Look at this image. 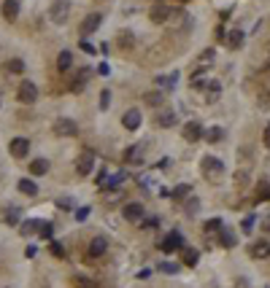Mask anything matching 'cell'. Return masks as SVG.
<instances>
[{"label": "cell", "instance_id": "6da1fadb", "mask_svg": "<svg viewBox=\"0 0 270 288\" xmlns=\"http://www.w3.org/2000/svg\"><path fill=\"white\" fill-rule=\"evenodd\" d=\"M200 170H203V175L208 178V181H219V178L225 175V164H222V159H216V157H203Z\"/></svg>", "mask_w": 270, "mask_h": 288}, {"label": "cell", "instance_id": "7a4b0ae2", "mask_svg": "<svg viewBox=\"0 0 270 288\" xmlns=\"http://www.w3.org/2000/svg\"><path fill=\"white\" fill-rule=\"evenodd\" d=\"M68 14H71V0H54L49 8V19L54 22V25H65Z\"/></svg>", "mask_w": 270, "mask_h": 288}, {"label": "cell", "instance_id": "3957f363", "mask_svg": "<svg viewBox=\"0 0 270 288\" xmlns=\"http://www.w3.org/2000/svg\"><path fill=\"white\" fill-rule=\"evenodd\" d=\"M16 97H19V102H25V105H33V102L38 100V86L33 81H22L19 84V92H16Z\"/></svg>", "mask_w": 270, "mask_h": 288}, {"label": "cell", "instance_id": "277c9868", "mask_svg": "<svg viewBox=\"0 0 270 288\" xmlns=\"http://www.w3.org/2000/svg\"><path fill=\"white\" fill-rule=\"evenodd\" d=\"M181 248H187V245H184L181 232H176V229L162 240V243H159V251H162V253H173V251H181Z\"/></svg>", "mask_w": 270, "mask_h": 288}, {"label": "cell", "instance_id": "5b68a950", "mask_svg": "<svg viewBox=\"0 0 270 288\" xmlns=\"http://www.w3.org/2000/svg\"><path fill=\"white\" fill-rule=\"evenodd\" d=\"M54 135L57 137H76L78 135V127L71 119H57L54 122Z\"/></svg>", "mask_w": 270, "mask_h": 288}, {"label": "cell", "instance_id": "8992f818", "mask_svg": "<svg viewBox=\"0 0 270 288\" xmlns=\"http://www.w3.org/2000/svg\"><path fill=\"white\" fill-rule=\"evenodd\" d=\"M8 154L14 159H25L27 154H30V140H27V137H14V140L8 143Z\"/></svg>", "mask_w": 270, "mask_h": 288}, {"label": "cell", "instance_id": "52a82bcc", "mask_svg": "<svg viewBox=\"0 0 270 288\" xmlns=\"http://www.w3.org/2000/svg\"><path fill=\"white\" fill-rule=\"evenodd\" d=\"M92 170H95V154H92V151H84L81 157L76 159V172H78L81 178H87Z\"/></svg>", "mask_w": 270, "mask_h": 288}, {"label": "cell", "instance_id": "ba28073f", "mask_svg": "<svg viewBox=\"0 0 270 288\" xmlns=\"http://www.w3.org/2000/svg\"><path fill=\"white\" fill-rule=\"evenodd\" d=\"M181 135H184V140H187V143H197V140H203L205 129L197 122H187V124H184V129H181Z\"/></svg>", "mask_w": 270, "mask_h": 288}, {"label": "cell", "instance_id": "9c48e42d", "mask_svg": "<svg viewBox=\"0 0 270 288\" xmlns=\"http://www.w3.org/2000/svg\"><path fill=\"white\" fill-rule=\"evenodd\" d=\"M122 216L127 218L130 224H141L143 218H146V216H143V205L141 202H127L122 207Z\"/></svg>", "mask_w": 270, "mask_h": 288}, {"label": "cell", "instance_id": "30bf717a", "mask_svg": "<svg viewBox=\"0 0 270 288\" xmlns=\"http://www.w3.org/2000/svg\"><path fill=\"white\" fill-rule=\"evenodd\" d=\"M108 251V240L106 237H92V243L87 245V256L89 258H100Z\"/></svg>", "mask_w": 270, "mask_h": 288}, {"label": "cell", "instance_id": "8fae6325", "mask_svg": "<svg viewBox=\"0 0 270 288\" xmlns=\"http://www.w3.org/2000/svg\"><path fill=\"white\" fill-rule=\"evenodd\" d=\"M141 122L143 119H141V111H138V108H130V111L122 116V127L124 129H130V132H135L138 127H141Z\"/></svg>", "mask_w": 270, "mask_h": 288}, {"label": "cell", "instance_id": "7c38bea8", "mask_svg": "<svg viewBox=\"0 0 270 288\" xmlns=\"http://www.w3.org/2000/svg\"><path fill=\"white\" fill-rule=\"evenodd\" d=\"M170 14H173V8H170V5H154V8L149 11V19H152L154 25H162V22L170 19Z\"/></svg>", "mask_w": 270, "mask_h": 288}, {"label": "cell", "instance_id": "4fadbf2b", "mask_svg": "<svg viewBox=\"0 0 270 288\" xmlns=\"http://www.w3.org/2000/svg\"><path fill=\"white\" fill-rule=\"evenodd\" d=\"M100 22H103V16H100V14H89V16H84V22H81V32H84V38L92 35V32H97Z\"/></svg>", "mask_w": 270, "mask_h": 288}, {"label": "cell", "instance_id": "5bb4252c", "mask_svg": "<svg viewBox=\"0 0 270 288\" xmlns=\"http://www.w3.org/2000/svg\"><path fill=\"white\" fill-rule=\"evenodd\" d=\"M41 224L43 221H38V218H27V221H22L19 224L22 237H33V234H38V232H41Z\"/></svg>", "mask_w": 270, "mask_h": 288}, {"label": "cell", "instance_id": "9a60e30c", "mask_svg": "<svg viewBox=\"0 0 270 288\" xmlns=\"http://www.w3.org/2000/svg\"><path fill=\"white\" fill-rule=\"evenodd\" d=\"M87 81H89V70L84 67V70H78V76L71 81V86H68V89H71L73 95H81V92H84V86H87Z\"/></svg>", "mask_w": 270, "mask_h": 288}, {"label": "cell", "instance_id": "2e32d148", "mask_svg": "<svg viewBox=\"0 0 270 288\" xmlns=\"http://www.w3.org/2000/svg\"><path fill=\"white\" fill-rule=\"evenodd\" d=\"M197 261H200L197 248H181V264L184 267H197Z\"/></svg>", "mask_w": 270, "mask_h": 288}, {"label": "cell", "instance_id": "e0dca14e", "mask_svg": "<svg viewBox=\"0 0 270 288\" xmlns=\"http://www.w3.org/2000/svg\"><path fill=\"white\" fill-rule=\"evenodd\" d=\"M249 256L251 258H268L270 256V243L268 240H260V243H254L249 248Z\"/></svg>", "mask_w": 270, "mask_h": 288}, {"label": "cell", "instance_id": "ac0fdd59", "mask_svg": "<svg viewBox=\"0 0 270 288\" xmlns=\"http://www.w3.org/2000/svg\"><path fill=\"white\" fill-rule=\"evenodd\" d=\"M235 243H238L235 232H232V229H227V226H222V232H219V245H222V248H235Z\"/></svg>", "mask_w": 270, "mask_h": 288}, {"label": "cell", "instance_id": "d6986e66", "mask_svg": "<svg viewBox=\"0 0 270 288\" xmlns=\"http://www.w3.org/2000/svg\"><path fill=\"white\" fill-rule=\"evenodd\" d=\"M71 65H73V54H71V51H60V57H57V70H60V73H68V70H71Z\"/></svg>", "mask_w": 270, "mask_h": 288}, {"label": "cell", "instance_id": "ffe728a7", "mask_svg": "<svg viewBox=\"0 0 270 288\" xmlns=\"http://www.w3.org/2000/svg\"><path fill=\"white\" fill-rule=\"evenodd\" d=\"M3 16L8 22H14L16 16H19V3H16V0H3Z\"/></svg>", "mask_w": 270, "mask_h": 288}, {"label": "cell", "instance_id": "44dd1931", "mask_svg": "<svg viewBox=\"0 0 270 288\" xmlns=\"http://www.w3.org/2000/svg\"><path fill=\"white\" fill-rule=\"evenodd\" d=\"M189 194H192V186H189V183H181V186H176L173 192H170V197H173V202H184Z\"/></svg>", "mask_w": 270, "mask_h": 288}, {"label": "cell", "instance_id": "7402d4cb", "mask_svg": "<svg viewBox=\"0 0 270 288\" xmlns=\"http://www.w3.org/2000/svg\"><path fill=\"white\" fill-rule=\"evenodd\" d=\"M16 189H19L22 194H27V197H36V194H38V186L30 181V178H22V181L16 183Z\"/></svg>", "mask_w": 270, "mask_h": 288}, {"label": "cell", "instance_id": "603a6c76", "mask_svg": "<svg viewBox=\"0 0 270 288\" xmlns=\"http://www.w3.org/2000/svg\"><path fill=\"white\" fill-rule=\"evenodd\" d=\"M30 172L33 175H46V172H49V159H33L30 162Z\"/></svg>", "mask_w": 270, "mask_h": 288}, {"label": "cell", "instance_id": "cb8c5ba5", "mask_svg": "<svg viewBox=\"0 0 270 288\" xmlns=\"http://www.w3.org/2000/svg\"><path fill=\"white\" fill-rule=\"evenodd\" d=\"M143 146H133V148H127V151H124V159H127V162H133V164H141L143 162Z\"/></svg>", "mask_w": 270, "mask_h": 288}, {"label": "cell", "instance_id": "d4e9b609", "mask_svg": "<svg viewBox=\"0 0 270 288\" xmlns=\"http://www.w3.org/2000/svg\"><path fill=\"white\" fill-rule=\"evenodd\" d=\"M203 137L208 143H219V140H225V129H222V127H211V129H205Z\"/></svg>", "mask_w": 270, "mask_h": 288}, {"label": "cell", "instance_id": "484cf974", "mask_svg": "<svg viewBox=\"0 0 270 288\" xmlns=\"http://www.w3.org/2000/svg\"><path fill=\"white\" fill-rule=\"evenodd\" d=\"M176 122H179V116H176V113H159V116H157V124L162 127V129H168V127H173Z\"/></svg>", "mask_w": 270, "mask_h": 288}, {"label": "cell", "instance_id": "4316f807", "mask_svg": "<svg viewBox=\"0 0 270 288\" xmlns=\"http://www.w3.org/2000/svg\"><path fill=\"white\" fill-rule=\"evenodd\" d=\"M197 210H200V199L197 197H187L184 199V213H187V216H194Z\"/></svg>", "mask_w": 270, "mask_h": 288}, {"label": "cell", "instance_id": "83f0119b", "mask_svg": "<svg viewBox=\"0 0 270 288\" xmlns=\"http://www.w3.org/2000/svg\"><path fill=\"white\" fill-rule=\"evenodd\" d=\"M222 226H225V221L222 218H211V221H205V234H219L222 232Z\"/></svg>", "mask_w": 270, "mask_h": 288}, {"label": "cell", "instance_id": "f1b7e54d", "mask_svg": "<svg viewBox=\"0 0 270 288\" xmlns=\"http://www.w3.org/2000/svg\"><path fill=\"white\" fill-rule=\"evenodd\" d=\"M143 100H146V105L157 108V105H162V102H165V97L159 95V92H149V95H143Z\"/></svg>", "mask_w": 270, "mask_h": 288}, {"label": "cell", "instance_id": "f546056e", "mask_svg": "<svg viewBox=\"0 0 270 288\" xmlns=\"http://www.w3.org/2000/svg\"><path fill=\"white\" fill-rule=\"evenodd\" d=\"M5 224L8 226H19V210L16 207H5Z\"/></svg>", "mask_w": 270, "mask_h": 288}, {"label": "cell", "instance_id": "4dcf8cb0", "mask_svg": "<svg viewBox=\"0 0 270 288\" xmlns=\"http://www.w3.org/2000/svg\"><path fill=\"white\" fill-rule=\"evenodd\" d=\"M5 73H25V62L22 60H8L5 62Z\"/></svg>", "mask_w": 270, "mask_h": 288}, {"label": "cell", "instance_id": "1f68e13d", "mask_svg": "<svg viewBox=\"0 0 270 288\" xmlns=\"http://www.w3.org/2000/svg\"><path fill=\"white\" fill-rule=\"evenodd\" d=\"M157 84H159V86H170V89H173V86L179 84V73H170V76H159Z\"/></svg>", "mask_w": 270, "mask_h": 288}, {"label": "cell", "instance_id": "d6a6232c", "mask_svg": "<svg viewBox=\"0 0 270 288\" xmlns=\"http://www.w3.org/2000/svg\"><path fill=\"white\" fill-rule=\"evenodd\" d=\"M227 43L232 46V49L243 46V32H240V30H232V32H230V38H227Z\"/></svg>", "mask_w": 270, "mask_h": 288}, {"label": "cell", "instance_id": "836d02e7", "mask_svg": "<svg viewBox=\"0 0 270 288\" xmlns=\"http://www.w3.org/2000/svg\"><path fill=\"white\" fill-rule=\"evenodd\" d=\"M254 216H246L243 218V221H240V232H243V234H251V232H254Z\"/></svg>", "mask_w": 270, "mask_h": 288}, {"label": "cell", "instance_id": "e575fe53", "mask_svg": "<svg viewBox=\"0 0 270 288\" xmlns=\"http://www.w3.org/2000/svg\"><path fill=\"white\" fill-rule=\"evenodd\" d=\"M179 264H173V261H162L159 264V272H165V275H179Z\"/></svg>", "mask_w": 270, "mask_h": 288}, {"label": "cell", "instance_id": "d590c367", "mask_svg": "<svg viewBox=\"0 0 270 288\" xmlns=\"http://www.w3.org/2000/svg\"><path fill=\"white\" fill-rule=\"evenodd\" d=\"M73 286L76 288H95V280L84 278V275H76V278H73Z\"/></svg>", "mask_w": 270, "mask_h": 288}, {"label": "cell", "instance_id": "8d00e7d4", "mask_svg": "<svg viewBox=\"0 0 270 288\" xmlns=\"http://www.w3.org/2000/svg\"><path fill=\"white\" fill-rule=\"evenodd\" d=\"M205 92H208V97L214 100V97H219V92H222V84L219 81H208L205 84Z\"/></svg>", "mask_w": 270, "mask_h": 288}, {"label": "cell", "instance_id": "74e56055", "mask_svg": "<svg viewBox=\"0 0 270 288\" xmlns=\"http://www.w3.org/2000/svg\"><path fill=\"white\" fill-rule=\"evenodd\" d=\"M38 234H41L43 240H51V234H54V226H51V221H43V224H41V232H38Z\"/></svg>", "mask_w": 270, "mask_h": 288}, {"label": "cell", "instance_id": "f35d334b", "mask_svg": "<svg viewBox=\"0 0 270 288\" xmlns=\"http://www.w3.org/2000/svg\"><path fill=\"white\" fill-rule=\"evenodd\" d=\"M108 105H111V92L103 89L100 92V111H108Z\"/></svg>", "mask_w": 270, "mask_h": 288}, {"label": "cell", "instance_id": "ab89813d", "mask_svg": "<svg viewBox=\"0 0 270 288\" xmlns=\"http://www.w3.org/2000/svg\"><path fill=\"white\" fill-rule=\"evenodd\" d=\"M157 224H159V218H157V216H152V218H143V221L138 224V226H141V229H154Z\"/></svg>", "mask_w": 270, "mask_h": 288}, {"label": "cell", "instance_id": "60d3db41", "mask_svg": "<svg viewBox=\"0 0 270 288\" xmlns=\"http://www.w3.org/2000/svg\"><path fill=\"white\" fill-rule=\"evenodd\" d=\"M89 213H92V207H89V205H87V207H78V210H76V218H78V221H87Z\"/></svg>", "mask_w": 270, "mask_h": 288}, {"label": "cell", "instance_id": "b9f144b4", "mask_svg": "<svg viewBox=\"0 0 270 288\" xmlns=\"http://www.w3.org/2000/svg\"><path fill=\"white\" fill-rule=\"evenodd\" d=\"M78 46H81V51H84V54H97V51H95V46H92V43L87 41V38H81V43H78Z\"/></svg>", "mask_w": 270, "mask_h": 288}, {"label": "cell", "instance_id": "7bdbcfd3", "mask_svg": "<svg viewBox=\"0 0 270 288\" xmlns=\"http://www.w3.org/2000/svg\"><path fill=\"white\" fill-rule=\"evenodd\" d=\"M57 207H60V210H73V199H57Z\"/></svg>", "mask_w": 270, "mask_h": 288}, {"label": "cell", "instance_id": "ee69618b", "mask_svg": "<svg viewBox=\"0 0 270 288\" xmlns=\"http://www.w3.org/2000/svg\"><path fill=\"white\" fill-rule=\"evenodd\" d=\"M49 245H51V253H54V256H60V258H62V256H65V251H62V245H60V243H57V240H51V243H49Z\"/></svg>", "mask_w": 270, "mask_h": 288}, {"label": "cell", "instance_id": "f6af8a7d", "mask_svg": "<svg viewBox=\"0 0 270 288\" xmlns=\"http://www.w3.org/2000/svg\"><path fill=\"white\" fill-rule=\"evenodd\" d=\"M262 143H265V148L270 151V124L265 127V132H262Z\"/></svg>", "mask_w": 270, "mask_h": 288}, {"label": "cell", "instance_id": "bcb514c9", "mask_svg": "<svg viewBox=\"0 0 270 288\" xmlns=\"http://www.w3.org/2000/svg\"><path fill=\"white\" fill-rule=\"evenodd\" d=\"M260 224H262V229H265V232H270V210L265 213V216H262V221H260Z\"/></svg>", "mask_w": 270, "mask_h": 288}, {"label": "cell", "instance_id": "7dc6e473", "mask_svg": "<svg viewBox=\"0 0 270 288\" xmlns=\"http://www.w3.org/2000/svg\"><path fill=\"white\" fill-rule=\"evenodd\" d=\"M214 35H216V41H225V38H227V30H225V27H216Z\"/></svg>", "mask_w": 270, "mask_h": 288}, {"label": "cell", "instance_id": "c3c4849f", "mask_svg": "<svg viewBox=\"0 0 270 288\" xmlns=\"http://www.w3.org/2000/svg\"><path fill=\"white\" fill-rule=\"evenodd\" d=\"M97 73H100V76H108V73H111V67H108V62H103V65L97 67Z\"/></svg>", "mask_w": 270, "mask_h": 288}, {"label": "cell", "instance_id": "681fc988", "mask_svg": "<svg viewBox=\"0 0 270 288\" xmlns=\"http://www.w3.org/2000/svg\"><path fill=\"white\" fill-rule=\"evenodd\" d=\"M119 41H122V46H133V35H127V32H124V35L119 38Z\"/></svg>", "mask_w": 270, "mask_h": 288}, {"label": "cell", "instance_id": "f907efd6", "mask_svg": "<svg viewBox=\"0 0 270 288\" xmlns=\"http://www.w3.org/2000/svg\"><path fill=\"white\" fill-rule=\"evenodd\" d=\"M268 70H270V60H268Z\"/></svg>", "mask_w": 270, "mask_h": 288}]
</instances>
